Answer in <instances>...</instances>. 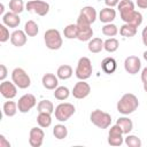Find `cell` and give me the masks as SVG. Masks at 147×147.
Returning a JSON list of instances; mask_svg holds the SVG:
<instances>
[{"mask_svg": "<svg viewBox=\"0 0 147 147\" xmlns=\"http://www.w3.org/2000/svg\"><path fill=\"white\" fill-rule=\"evenodd\" d=\"M96 10L94 7L92 6H85L80 9V13H79V16L77 18V21L79 22H83V23H87V24H92L95 22L96 20Z\"/></svg>", "mask_w": 147, "mask_h": 147, "instance_id": "10", "label": "cell"}, {"mask_svg": "<svg viewBox=\"0 0 147 147\" xmlns=\"http://www.w3.org/2000/svg\"><path fill=\"white\" fill-rule=\"evenodd\" d=\"M119 47V42L116 38L111 37V38H108L107 40L103 41V49L107 51L108 53H114L118 49Z\"/></svg>", "mask_w": 147, "mask_h": 147, "instance_id": "31", "label": "cell"}, {"mask_svg": "<svg viewBox=\"0 0 147 147\" xmlns=\"http://www.w3.org/2000/svg\"><path fill=\"white\" fill-rule=\"evenodd\" d=\"M90 121L99 129H108L111 124V116L110 114L102 111L101 109H95L90 115Z\"/></svg>", "mask_w": 147, "mask_h": 147, "instance_id": "4", "label": "cell"}, {"mask_svg": "<svg viewBox=\"0 0 147 147\" xmlns=\"http://www.w3.org/2000/svg\"><path fill=\"white\" fill-rule=\"evenodd\" d=\"M25 8L30 13L37 14L39 16H45L49 11V3L42 0H30L26 2Z\"/></svg>", "mask_w": 147, "mask_h": 147, "instance_id": "7", "label": "cell"}, {"mask_svg": "<svg viewBox=\"0 0 147 147\" xmlns=\"http://www.w3.org/2000/svg\"><path fill=\"white\" fill-rule=\"evenodd\" d=\"M0 147H10V142L6 139L3 134H0Z\"/></svg>", "mask_w": 147, "mask_h": 147, "instance_id": "40", "label": "cell"}, {"mask_svg": "<svg viewBox=\"0 0 147 147\" xmlns=\"http://www.w3.org/2000/svg\"><path fill=\"white\" fill-rule=\"evenodd\" d=\"M9 10L15 14H21L24 10L23 0H10L9 1Z\"/></svg>", "mask_w": 147, "mask_h": 147, "instance_id": "37", "label": "cell"}, {"mask_svg": "<svg viewBox=\"0 0 147 147\" xmlns=\"http://www.w3.org/2000/svg\"><path fill=\"white\" fill-rule=\"evenodd\" d=\"M3 11H5V6L3 3H0V15H3Z\"/></svg>", "mask_w": 147, "mask_h": 147, "instance_id": "45", "label": "cell"}, {"mask_svg": "<svg viewBox=\"0 0 147 147\" xmlns=\"http://www.w3.org/2000/svg\"><path fill=\"white\" fill-rule=\"evenodd\" d=\"M2 110H3V114L6 116L13 117L18 111V107H17V103L14 101H6L2 106Z\"/></svg>", "mask_w": 147, "mask_h": 147, "instance_id": "26", "label": "cell"}, {"mask_svg": "<svg viewBox=\"0 0 147 147\" xmlns=\"http://www.w3.org/2000/svg\"><path fill=\"white\" fill-rule=\"evenodd\" d=\"M77 29H78V33H77V39L79 41H90L93 37V29L91 28V24L87 23H83L77 21Z\"/></svg>", "mask_w": 147, "mask_h": 147, "instance_id": "12", "label": "cell"}, {"mask_svg": "<svg viewBox=\"0 0 147 147\" xmlns=\"http://www.w3.org/2000/svg\"><path fill=\"white\" fill-rule=\"evenodd\" d=\"M124 69L130 75H137L141 69V61L136 55H130L124 60Z\"/></svg>", "mask_w": 147, "mask_h": 147, "instance_id": "11", "label": "cell"}, {"mask_svg": "<svg viewBox=\"0 0 147 147\" xmlns=\"http://www.w3.org/2000/svg\"><path fill=\"white\" fill-rule=\"evenodd\" d=\"M24 31L28 37H36L39 32V26L34 21L30 20L24 24Z\"/></svg>", "mask_w": 147, "mask_h": 147, "instance_id": "28", "label": "cell"}, {"mask_svg": "<svg viewBox=\"0 0 147 147\" xmlns=\"http://www.w3.org/2000/svg\"><path fill=\"white\" fill-rule=\"evenodd\" d=\"M124 142L127 147H141L142 145L141 139L134 134H127L126 138H124Z\"/></svg>", "mask_w": 147, "mask_h": 147, "instance_id": "35", "label": "cell"}, {"mask_svg": "<svg viewBox=\"0 0 147 147\" xmlns=\"http://www.w3.org/2000/svg\"><path fill=\"white\" fill-rule=\"evenodd\" d=\"M10 36H9V30L8 26H6L3 23L0 24V42H6L7 40H9Z\"/></svg>", "mask_w": 147, "mask_h": 147, "instance_id": "38", "label": "cell"}, {"mask_svg": "<svg viewBox=\"0 0 147 147\" xmlns=\"http://www.w3.org/2000/svg\"><path fill=\"white\" fill-rule=\"evenodd\" d=\"M75 111H76L75 106L69 102H61L54 109L55 118L59 122H67L75 114Z\"/></svg>", "mask_w": 147, "mask_h": 147, "instance_id": "5", "label": "cell"}, {"mask_svg": "<svg viewBox=\"0 0 147 147\" xmlns=\"http://www.w3.org/2000/svg\"><path fill=\"white\" fill-rule=\"evenodd\" d=\"M138 8L140 9H147V0H137L136 1Z\"/></svg>", "mask_w": 147, "mask_h": 147, "instance_id": "41", "label": "cell"}, {"mask_svg": "<svg viewBox=\"0 0 147 147\" xmlns=\"http://www.w3.org/2000/svg\"><path fill=\"white\" fill-rule=\"evenodd\" d=\"M2 23L8 28H17L21 23V18H20L18 14L8 11L2 15Z\"/></svg>", "mask_w": 147, "mask_h": 147, "instance_id": "17", "label": "cell"}, {"mask_svg": "<svg viewBox=\"0 0 147 147\" xmlns=\"http://www.w3.org/2000/svg\"><path fill=\"white\" fill-rule=\"evenodd\" d=\"M11 80L18 88L25 90L31 85V78L23 68H15L11 71Z\"/></svg>", "mask_w": 147, "mask_h": 147, "instance_id": "6", "label": "cell"}, {"mask_svg": "<svg viewBox=\"0 0 147 147\" xmlns=\"http://www.w3.org/2000/svg\"><path fill=\"white\" fill-rule=\"evenodd\" d=\"M74 74V70L71 68V65L69 64H62L57 68V71H56V76L59 77V79H62V80H65V79H69Z\"/></svg>", "mask_w": 147, "mask_h": 147, "instance_id": "22", "label": "cell"}, {"mask_svg": "<svg viewBox=\"0 0 147 147\" xmlns=\"http://www.w3.org/2000/svg\"><path fill=\"white\" fill-rule=\"evenodd\" d=\"M0 80L1 82H3L5 80V78L7 77V74H8V71H7V68H6V65L5 64H1L0 65Z\"/></svg>", "mask_w": 147, "mask_h": 147, "instance_id": "39", "label": "cell"}, {"mask_svg": "<svg viewBox=\"0 0 147 147\" xmlns=\"http://www.w3.org/2000/svg\"><path fill=\"white\" fill-rule=\"evenodd\" d=\"M71 93H72L74 98H76V99H79V100L85 99L91 93V86L85 80H79L75 84Z\"/></svg>", "mask_w": 147, "mask_h": 147, "instance_id": "13", "label": "cell"}, {"mask_svg": "<svg viewBox=\"0 0 147 147\" xmlns=\"http://www.w3.org/2000/svg\"><path fill=\"white\" fill-rule=\"evenodd\" d=\"M116 124L122 129L124 134H129L133 130V122L129 117H119L117 119Z\"/></svg>", "mask_w": 147, "mask_h": 147, "instance_id": "23", "label": "cell"}, {"mask_svg": "<svg viewBox=\"0 0 147 147\" xmlns=\"http://www.w3.org/2000/svg\"><path fill=\"white\" fill-rule=\"evenodd\" d=\"M141 82H142V83L147 82V67L144 68L142 71H141Z\"/></svg>", "mask_w": 147, "mask_h": 147, "instance_id": "44", "label": "cell"}, {"mask_svg": "<svg viewBox=\"0 0 147 147\" xmlns=\"http://www.w3.org/2000/svg\"><path fill=\"white\" fill-rule=\"evenodd\" d=\"M123 131L122 129L115 124L113 126H110L109 132H108V144L110 146H121L124 142V138H123Z\"/></svg>", "mask_w": 147, "mask_h": 147, "instance_id": "9", "label": "cell"}, {"mask_svg": "<svg viewBox=\"0 0 147 147\" xmlns=\"http://www.w3.org/2000/svg\"><path fill=\"white\" fill-rule=\"evenodd\" d=\"M37 110L38 113H48L53 114L54 113V105L49 100H41L37 105Z\"/></svg>", "mask_w": 147, "mask_h": 147, "instance_id": "30", "label": "cell"}, {"mask_svg": "<svg viewBox=\"0 0 147 147\" xmlns=\"http://www.w3.org/2000/svg\"><path fill=\"white\" fill-rule=\"evenodd\" d=\"M45 133L40 127H32L29 133V144L31 147H40L44 142Z\"/></svg>", "mask_w": 147, "mask_h": 147, "instance_id": "15", "label": "cell"}, {"mask_svg": "<svg viewBox=\"0 0 147 147\" xmlns=\"http://www.w3.org/2000/svg\"><path fill=\"white\" fill-rule=\"evenodd\" d=\"M52 114H48V113H39L38 116H37V123L40 127L42 129H46L48 126H51L52 124Z\"/></svg>", "mask_w": 147, "mask_h": 147, "instance_id": "27", "label": "cell"}, {"mask_svg": "<svg viewBox=\"0 0 147 147\" xmlns=\"http://www.w3.org/2000/svg\"><path fill=\"white\" fill-rule=\"evenodd\" d=\"M121 15V18L125 22V23H129V24H132L134 26H140L141 23H142V15L141 13L137 11V10H130L127 13H123V14H119Z\"/></svg>", "mask_w": 147, "mask_h": 147, "instance_id": "16", "label": "cell"}, {"mask_svg": "<svg viewBox=\"0 0 147 147\" xmlns=\"http://www.w3.org/2000/svg\"><path fill=\"white\" fill-rule=\"evenodd\" d=\"M26 33L24 30H15L10 34V42L15 47H22L26 44Z\"/></svg>", "mask_w": 147, "mask_h": 147, "instance_id": "18", "label": "cell"}, {"mask_svg": "<svg viewBox=\"0 0 147 147\" xmlns=\"http://www.w3.org/2000/svg\"><path fill=\"white\" fill-rule=\"evenodd\" d=\"M92 71H93V65L92 62L88 57L83 56L78 60L77 67H76V77L79 80H86L92 76Z\"/></svg>", "mask_w": 147, "mask_h": 147, "instance_id": "3", "label": "cell"}, {"mask_svg": "<svg viewBox=\"0 0 147 147\" xmlns=\"http://www.w3.org/2000/svg\"><path fill=\"white\" fill-rule=\"evenodd\" d=\"M36 105H37V99L33 94H30V93L22 95L17 101L18 111L22 113V114L29 113Z\"/></svg>", "mask_w": 147, "mask_h": 147, "instance_id": "8", "label": "cell"}, {"mask_svg": "<svg viewBox=\"0 0 147 147\" xmlns=\"http://www.w3.org/2000/svg\"><path fill=\"white\" fill-rule=\"evenodd\" d=\"M0 93L3 98H6L8 100H11L17 94V86L15 85L14 82L3 80L0 84Z\"/></svg>", "mask_w": 147, "mask_h": 147, "instance_id": "14", "label": "cell"}, {"mask_svg": "<svg viewBox=\"0 0 147 147\" xmlns=\"http://www.w3.org/2000/svg\"><path fill=\"white\" fill-rule=\"evenodd\" d=\"M44 41H45L46 47L48 49H52V51L60 49L62 44H63L61 33H60V31L57 29H48V30H46V32L44 34Z\"/></svg>", "mask_w": 147, "mask_h": 147, "instance_id": "2", "label": "cell"}, {"mask_svg": "<svg viewBox=\"0 0 147 147\" xmlns=\"http://www.w3.org/2000/svg\"><path fill=\"white\" fill-rule=\"evenodd\" d=\"M87 48L91 53H94V54L100 53L103 49V40L101 38H92L88 41Z\"/></svg>", "mask_w": 147, "mask_h": 147, "instance_id": "25", "label": "cell"}, {"mask_svg": "<svg viewBox=\"0 0 147 147\" xmlns=\"http://www.w3.org/2000/svg\"><path fill=\"white\" fill-rule=\"evenodd\" d=\"M141 39H142V44L145 46H147V25L142 29V32H141Z\"/></svg>", "mask_w": 147, "mask_h": 147, "instance_id": "42", "label": "cell"}, {"mask_svg": "<svg viewBox=\"0 0 147 147\" xmlns=\"http://www.w3.org/2000/svg\"><path fill=\"white\" fill-rule=\"evenodd\" d=\"M142 57H144V59L147 61V51H145V52H144V54H142Z\"/></svg>", "mask_w": 147, "mask_h": 147, "instance_id": "46", "label": "cell"}, {"mask_svg": "<svg viewBox=\"0 0 147 147\" xmlns=\"http://www.w3.org/2000/svg\"><path fill=\"white\" fill-rule=\"evenodd\" d=\"M101 69L103 70V72L110 75V74H114L117 69V62L114 57H105L101 62Z\"/></svg>", "mask_w": 147, "mask_h": 147, "instance_id": "21", "label": "cell"}, {"mask_svg": "<svg viewBox=\"0 0 147 147\" xmlns=\"http://www.w3.org/2000/svg\"><path fill=\"white\" fill-rule=\"evenodd\" d=\"M41 83H42V86L46 90H55L59 86V77L55 76L54 74L47 72L42 76Z\"/></svg>", "mask_w": 147, "mask_h": 147, "instance_id": "19", "label": "cell"}, {"mask_svg": "<svg viewBox=\"0 0 147 147\" xmlns=\"http://www.w3.org/2000/svg\"><path fill=\"white\" fill-rule=\"evenodd\" d=\"M69 95H70V90L67 86H57L54 90V98L56 100L64 101L69 98Z\"/></svg>", "mask_w": 147, "mask_h": 147, "instance_id": "29", "label": "cell"}, {"mask_svg": "<svg viewBox=\"0 0 147 147\" xmlns=\"http://www.w3.org/2000/svg\"><path fill=\"white\" fill-rule=\"evenodd\" d=\"M117 8L119 10V14L127 13L130 10H134V3L131 0H121L117 5Z\"/></svg>", "mask_w": 147, "mask_h": 147, "instance_id": "36", "label": "cell"}, {"mask_svg": "<svg viewBox=\"0 0 147 147\" xmlns=\"http://www.w3.org/2000/svg\"><path fill=\"white\" fill-rule=\"evenodd\" d=\"M137 33V26L132 25V24H129V23H124L121 28H119V34L122 37H125V38H132L134 37Z\"/></svg>", "mask_w": 147, "mask_h": 147, "instance_id": "24", "label": "cell"}, {"mask_svg": "<svg viewBox=\"0 0 147 147\" xmlns=\"http://www.w3.org/2000/svg\"><path fill=\"white\" fill-rule=\"evenodd\" d=\"M139 107L138 98L132 93H125L117 102V111L123 115H130Z\"/></svg>", "mask_w": 147, "mask_h": 147, "instance_id": "1", "label": "cell"}, {"mask_svg": "<svg viewBox=\"0 0 147 147\" xmlns=\"http://www.w3.org/2000/svg\"><path fill=\"white\" fill-rule=\"evenodd\" d=\"M77 33H78L77 24H68L63 29V36L67 39H77Z\"/></svg>", "mask_w": 147, "mask_h": 147, "instance_id": "33", "label": "cell"}, {"mask_svg": "<svg viewBox=\"0 0 147 147\" xmlns=\"http://www.w3.org/2000/svg\"><path fill=\"white\" fill-rule=\"evenodd\" d=\"M144 91L147 93V82H145V83H144Z\"/></svg>", "mask_w": 147, "mask_h": 147, "instance_id": "47", "label": "cell"}, {"mask_svg": "<svg viewBox=\"0 0 147 147\" xmlns=\"http://www.w3.org/2000/svg\"><path fill=\"white\" fill-rule=\"evenodd\" d=\"M102 33L106 37H115L118 33V28L114 23H107L102 26Z\"/></svg>", "mask_w": 147, "mask_h": 147, "instance_id": "34", "label": "cell"}, {"mask_svg": "<svg viewBox=\"0 0 147 147\" xmlns=\"http://www.w3.org/2000/svg\"><path fill=\"white\" fill-rule=\"evenodd\" d=\"M118 2H119V0H105V3L107 5V7H111V8L117 6Z\"/></svg>", "mask_w": 147, "mask_h": 147, "instance_id": "43", "label": "cell"}, {"mask_svg": "<svg viewBox=\"0 0 147 147\" xmlns=\"http://www.w3.org/2000/svg\"><path fill=\"white\" fill-rule=\"evenodd\" d=\"M53 136L59 139V140H62L64 138H67L68 136V129L65 125L63 124H56L54 127H53Z\"/></svg>", "mask_w": 147, "mask_h": 147, "instance_id": "32", "label": "cell"}, {"mask_svg": "<svg viewBox=\"0 0 147 147\" xmlns=\"http://www.w3.org/2000/svg\"><path fill=\"white\" fill-rule=\"evenodd\" d=\"M116 18V10L113 9L111 7H106V8H102L99 13V20L107 24V23H111Z\"/></svg>", "mask_w": 147, "mask_h": 147, "instance_id": "20", "label": "cell"}]
</instances>
